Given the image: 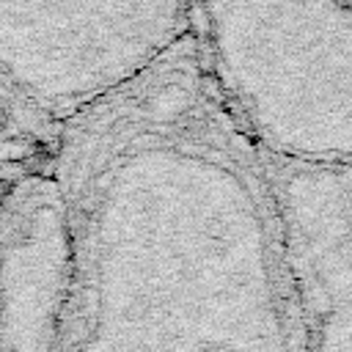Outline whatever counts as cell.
Wrapping results in <instances>:
<instances>
[{
    "mask_svg": "<svg viewBox=\"0 0 352 352\" xmlns=\"http://www.w3.org/2000/svg\"><path fill=\"white\" fill-rule=\"evenodd\" d=\"M192 36L248 116H352V0H198Z\"/></svg>",
    "mask_w": 352,
    "mask_h": 352,
    "instance_id": "cell-1",
    "label": "cell"
}]
</instances>
